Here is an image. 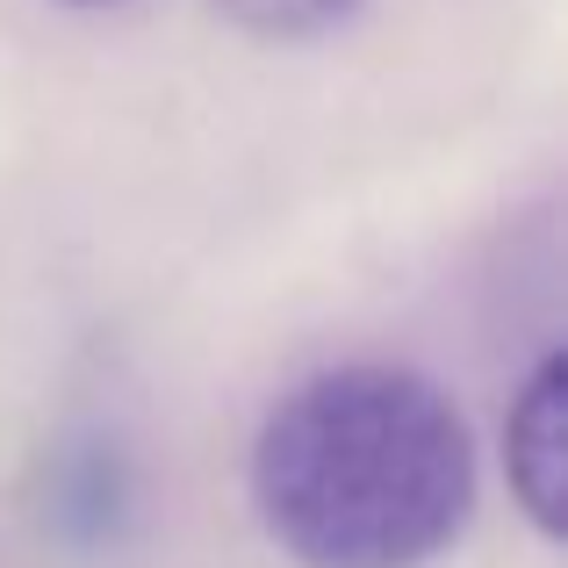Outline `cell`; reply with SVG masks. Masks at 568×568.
Listing matches in <instances>:
<instances>
[{
	"label": "cell",
	"instance_id": "obj_1",
	"mask_svg": "<svg viewBox=\"0 0 568 568\" xmlns=\"http://www.w3.org/2000/svg\"><path fill=\"white\" fill-rule=\"evenodd\" d=\"M252 497L303 568H417L468 518V425L410 367H332L266 417Z\"/></svg>",
	"mask_w": 568,
	"mask_h": 568
},
{
	"label": "cell",
	"instance_id": "obj_2",
	"mask_svg": "<svg viewBox=\"0 0 568 568\" xmlns=\"http://www.w3.org/2000/svg\"><path fill=\"white\" fill-rule=\"evenodd\" d=\"M561 361H547L540 375L526 382L511 425H504V446H511V483L526 497V511L540 518V532H561Z\"/></svg>",
	"mask_w": 568,
	"mask_h": 568
},
{
	"label": "cell",
	"instance_id": "obj_3",
	"mask_svg": "<svg viewBox=\"0 0 568 568\" xmlns=\"http://www.w3.org/2000/svg\"><path fill=\"white\" fill-rule=\"evenodd\" d=\"M223 8H231L237 22L266 29V37H310V29L338 22L353 0H223Z\"/></svg>",
	"mask_w": 568,
	"mask_h": 568
},
{
	"label": "cell",
	"instance_id": "obj_4",
	"mask_svg": "<svg viewBox=\"0 0 568 568\" xmlns=\"http://www.w3.org/2000/svg\"><path fill=\"white\" fill-rule=\"evenodd\" d=\"M80 8H101V0H80Z\"/></svg>",
	"mask_w": 568,
	"mask_h": 568
}]
</instances>
